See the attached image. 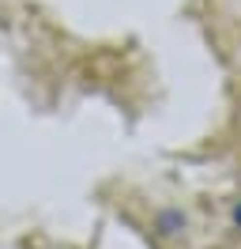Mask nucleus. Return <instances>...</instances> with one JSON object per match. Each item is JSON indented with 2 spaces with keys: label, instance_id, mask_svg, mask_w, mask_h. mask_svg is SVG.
I'll return each mask as SVG.
<instances>
[{
  "label": "nucleus",
  "instance_id": "nucleus-1",
  "mask_svg": "<svg viewBox=\"0 0 241 249\" xmlns=\"http://www.w3.org/2000/svg\"><path fill=\"white\" fill-rule=\"evenodd\" d=\"M234 223H238V231H241V204H238V212H234Z\"/></svg>",
  "mask_w": 241,
  "mask_h": 249
}]
</instances>
